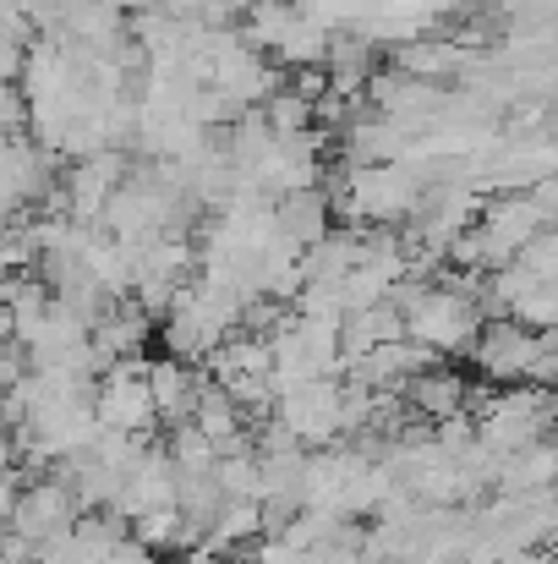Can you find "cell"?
Here are the masks:
<instances>
[{
    "mask_svg": "<svg viewBox=\"0 0 558 564\" xmlns=\"http://www.w3.org/2000/svg\"><path fill=\"white\" fill-rule=\"evenodd\" d=\"M0 422H6V389H0Z\"/></svg>",
    "mask_w": 558,
    "mask_h": 564,
    "instance_id": "30bf717a",
    "label": "cell"
},
{
    "mask_svg": "<svg viewBox=\"0 0 558 564\" xmlns=\"http://www.w3.org/2000/svg\"><path fill=\"white\" fill-rule=\"evenodd\" d=\"M143 357L132 362H116L105 368L99 383H94V422L110 427V433H132V438H149L160 427L154 416V400H149V383H143Z\"/></svg>",
    "mask_w": 558,
    "mask_h": 564,
    "instance_id": "3957f363",
    "label": "cell"
},
{
    "mask_svg": "<svg viewBox=\"0 0 558 564\" xmlns=\"http://www.w3.org/2000/svg\"><path fill=\"white\" fill-rule=\"evenodd\" d=\"M274 230L296 247H313L335 230V203L324 187H302V192H285L274 197Z\"/></svg>",
    "mask_w": 558,
    "mask_h": 564,
    "instance_id": "5b68a950",
    "label": "cell"
},
{
    "mask_svg": "<svg viewBox=\"0 0 558 564\" xmlns=\"http://www.w3.org/2000/svg\"><path fill=\"white\" fill-rule=\"evenodd\" d=\"M72 521H77L72 494H66L55 477H33V482L11 499L6 538H17V543H22V549H33V560H39V549H50L55 538H66V532H72Z\"/></svg>",
    "mask_w": 558,
    "mask_h": 564,
    "instance_id": "277c9868",
    "label": "cell"
},
{
    "mask_svg": "<svg viewBox=\"0 0 558 564\" xmlns=\"http://www.w3.org/2000/svg\"><path fill=\"white\" fill-rule=\"evenodd\" d=\"M493 564H548V554H537V549H515V554H504V560Z\"/></svg>",
    "mask_w": 558,
    "mask_h": 564,
    "instance_id": "ba28073f",
    "label": "cell"
},
{
    "mask_svg": "<svg viewBox=\"0 0 558 564\" xmlns=\"http://www.w3.org/2000/svg\"><path fill=\"white\" fill-rule=\"evenodd\" d=\"M400 318H405V340L422 346V351H433V357H460V351H471V340H477V329H482L477 302L460 296V291H444V285H433V280H427V291H422Z\"/></svg>",
    "mask_w": 558,
    "mask_h": 564,
    "instance_id": "7a4b0ae2",
    "label": "cell"
},
{
    "mask_svg": "<svg viewBox=\"0 0 558 564\" xmlns=\"http://www.w3.org/2000/svg\"><path fill=\"white\" fill-rule=\"evenodd\" d=\"M471 362L488 383H532V389H548L554 378V329L537 335L515 318H482L477 340H471Z\"/></svg>",
    "mask_w": 558,
    "mask_h": 564,
    "instance_id": "6da1fadb",
    "label": "cell"
},
{
    "mask_svg": "<svg viewBox=\"0 0 558 564\" xmlns=\"http://www.w3.org/2000/svg\"><path fill=\"white\" fill-rule=\"evenodd\" d=\"M0 346H11V307H0Z\"/></svg>",
    "mask_w": 558,
    "mask_h": 564,
    "instance_id": "9c48e42d",
    "label": "cell"
},
{
    "mask_svg": "<svg viewBox=\"0 0 558 564\" xmlns=\"http://www.w3.org/2000/svg\"><path fill=\"white\" fill-rule=\"evenodd\" d=\"M466 389H471V383L455 373V368L433 362L427 373L411 378L400 394H405V400H411V405H416L427 422H444V416H466Z\"/></svg>",
    "mask_w": 558,
    "mask_h": 564,
    "instance_id": "52a82bcc",
    "label": "cell"
},
{
    "mask_svg": "<svg viewBox=\"0 0 558 564\" xmlns=\"http://www.w3.org/2000/svg\"><path fill=\"white\" fill-rule=\"evenodd\" d=\"M143 383H149L154 416H160L165 427H176V422H186V416H192L197 368H186V362H171V357H160V362H149V368H143Z\"/></svg>",
    "mask_w": 558,
    "mask_h": 564,
    "instance_id": "8992f818",
    "label": "cell"
}]
</instances>
